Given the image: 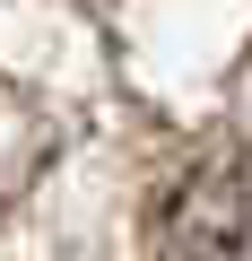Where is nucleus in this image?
Masks as SVG:
<instances>
[{"label": "nucleus", "instance_id": "f257e3e1", "mask_svg": "<svg viewBox=\"0 0 252 261\" xmlns=\"http://www.w3.org/2000/svg\"><path fill=\"white\" fill-rule=\"evenodd\" d=\"M157 261H252V148H235L165 192Z\"/></svg>", "mask_w": 252, "mask_h": 261}]
</instances>
